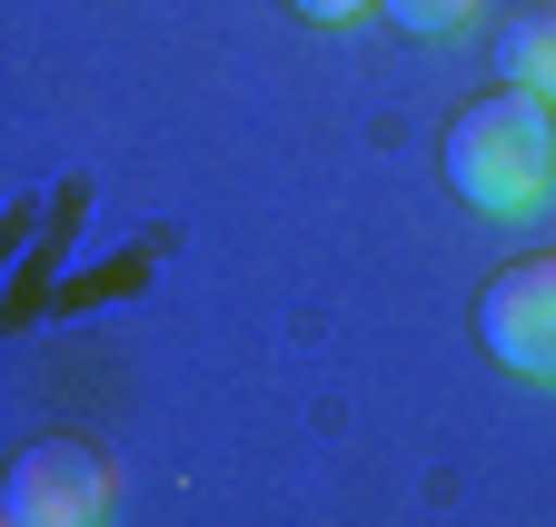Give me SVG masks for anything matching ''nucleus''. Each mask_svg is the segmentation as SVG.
<instances>
[{
  "label": "nucleus",
  "instance_id": "obj_1",
  "mask_svg": "<svg viewBox=\"0 0 556 527\" xmlns=\"http://www.w3.org/2000/svg\"><path fill=\"white\" fill-rule=\"evenodd\" d=\"M438 170L477 219H536L556 200V110L527 100V90L467 100L438 140Z\"/></svg>",
  "mask_w": 556,
  "mask_h": 527
},
{
  "label": "nucleus",
  "instance_id": "obj_2",
  "mask_svg": "<svg viewBox=\"0 0 556 527\" xmlns=\"http://www.w3.org/2000/svg\"><path fill=\"white\" fill-rule=\"evenodd\" d=\"M0 527H110V457L80 438H30L0 488Z\"/></svg>",
  "mask_w": 556,
  "mask_h": 527
},
{
  "label": "nucleus",
  "instance_id": "obj_3",
  "mask_svg": "<svg viewBox=\"0 0 556 527\" xmlns=\"http://www.w3.org/2000/svg\"><path fill=\"white\" fill-rule=\"evenodd\" d=\"M477 349L517 378L556 388V259H517V269H497L477 289Z\"/></svg>",
  "mask_w": 556,
  "mask_h": 527
},
{
  "label": "nucleus",
  "instance_id": "obj_4",
  "mask_svg": "<svg viewBox=\"0 0 556 527\" xmlns=\"http://www.w3.org/2000/svg\"><path fill=\"white\" fill-rule=\"evenodd\" d=\"M497 71H507V90H527V100L556 110V11H517L497 30Z\"/></svg>",
  "mask_w": 556,
  "mask_h": 527
},
{
  "label": "nucleus",
  "instance_id": "obj_5",
  "mask_svg": "<svg viewBox=\"0 0 556 527\" xmlns=\"http://www.w3.org/2000/svg\"><path fill=\"white\" fill-rule=\"evenodd\" d=\"M378 11H388L397 30H417V40H447V30L477 21V0H378Z\"/></svg>",
  "mask_w": 556,
  "mask_h": 527
},
{
  "label": "nucleus",
  "instance_id": "obj_6",
  "mask_svg": "<svg viewBox=\"0 0 556 527\" xmlns=\"http://www.w3.org/2000/svg\"><path fill=\"white\" fill-rule=\"evenodd\" d=\"M289 11H299V21H328V30H338V21H358V11H378V0H289Z\"/></svg>",
  "mask_w": 556,
  "mask_h": 527
}]
</instances>
